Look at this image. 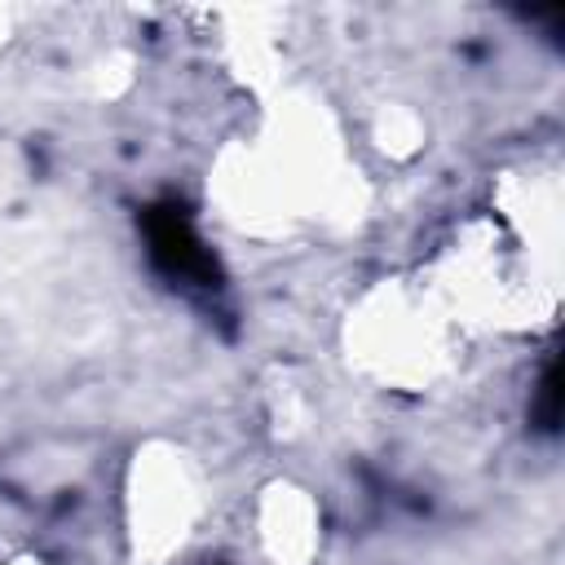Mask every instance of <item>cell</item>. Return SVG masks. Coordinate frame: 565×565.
Segmentation results:
<instances>
[{"label": "cell", "mask_w": 565, "mask_h": 565, "mask_svg": "<svg viewBox=\"0 0 565 565\" xmlns=\"http://www.w3.org/2000/svg\"><path fill=\"white\" fill-rule=\"evenodd\" d=\"M530 419L539 433H556L561 428V362L547 358L539 384H534V406H530Z\"/></svg>", "instance_id": "7a4b0ae2"}, {"label": "cell", "mask_w": 565, "mask_h": 565, "mask_svg": "<svg viewBox=\"0 0 565 565\" xmlns=\"http://www.w3.org/2000/svg\"><path fill=\"white\" fill-rule=\"evenodd\" d=\"M137 225H141V243H146L150 265L168 282H181L194 291H221L225 287V269H221L216 252L207 247V238L199 234V225L181 199L146 203Z\"/></svg>", "instance_id": "6da1fadb"}]
</instances>
